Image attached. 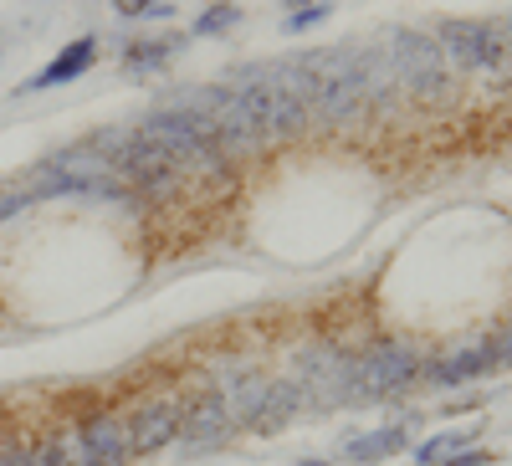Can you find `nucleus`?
Instances as JSON below:
<instances>
[{"label":"nucleus","instance_id":"nucleus-1","mask_svg":"<svg viewBox=\"0 0 512 466\" xmlns=\"http://www.w3.org/2000/svg\"><path fill=\"white\" fill-rule=\"evenodd\" d=\"M72 451H77L82 466H128V456H134V446H128V426L118 415L82 420L77 436H72Z\"/></svg>","mask_w":512,"mask_h":466},{"label":"nucleus","instance_id":"nucleus-2","mask_svg":"<svg viewBox=\"0 0 512 466\" xmlns=\"http://www.w3.org/2000/svg\"><path fill=\"white\" fill-rule=\"evenodd\" d=\"M180 420H185V410L180 405H149V410H139L134 420H128V446H134V456L144 451H159V446H169L180 436Z\"/></svg>","mask_w":512,"mask_h":466},{"label":"nucleus","instance_id":"nucleus-3","mask_svg":"<svg viewBox=\"0 0 512 466\" xmlns=\"http://www.w3.org/2000/svg\"><path fill=\"white\" fill-rule=\"evenodd\" d=\"M88 62H93V36H82V41H72V47L52 67H41L26 88H57V82H72L77 72H88Z\"/></svg>","mask_w":512,"mask_h":466},{"label":"nucleus","instance_id":"nucleus-4","mask_svg":"<svg viewBox=\"0 0 512 466\" xmlns=\"http://www.w3.org/2000/svg\"><path fill=\"white\" fill-rule=\"evenodd\" d=\"M410 374H415L410 354H400V349H379V354L364 364V385H369V390H384V385H405Z\"/></svg>","mask_w":512,"mask_h":466},{"label":"nucleus","instance_id":"nucleus-5","mask_svg":"<svg viewBox=\"0 0 512 466\" xmlns=\"http://www.w3.org/2000/svg\"><path fill=\"white\" fill-rule=\"evenodd\" d=\"M226 426V400H205L200 410H190L185 420H180V436L190 441V446H200V441H210Z\"/></svg>","mask_w":512,"mask_h":466},{"label":"nucleus","instance_id":"nucleus-6","mask_svg":"<svg viewBox=\"0 0 512 466\" xmlns=\"http://www.w3.org/2000/svg\"><path fill=\"white\" fill-rule=\"evenodd\" d=\"M31 466H82V461H77L72 441H41V446H31Z\"/></svg>","mask_w":512,"mask_h":466},{"label":"nucleus","instance_id":"nucleus-7","mask_svg":"<svg viewBox=\"0 0 512 466\" xmlns=\"http://www.w3.org/2000/svg\"><path fill=\"white\" fill-rule=\"evenodd\" d=\"M384 446H400V431H379V436H369V441H354L349 456H354V461H374V456H384Z\"/></svg>","mask_w":512,"mask_h":466},{"label":"nucleus","instance_id":"nucleus-8","mask_svg":"<svg viewBox=\"0 0 512 466\" xmlns=\"http://www.w3.org/2000/svg\"><path fill=\"white\" fill-rule=\"evenodd\" d=\"M231 21H236V11H231V6H216V11L200 21V31H216V26H231Z\"/></svg>","mask_w":512,"mask_h":466},{"label":"nucleus","instance_id":"nucleus-9","mask_svg":"<svg viewBox=\"0 0 512 466\" xmlns=\"http://www.w3.org/2000/svg\"><path fill=\"white\" fill-rule=\"evenodd\" d=\"M0 466H31V451L26 446H0Z\"/></svg>","mask_w":512,"mask_h":466},{"label":"nucleus","instance_id":"nucleus-10","mask_svg":"<svg viewBox=\"0 0 512 466\" xmlns=\"http://www.w3.org/2000/svg\"><path fill=\"white\" fill-rule=\"evenodd\" d=\"M149 6V0H118V11H128V16H134V11H144Z\"/></svg>","mask_w":512,"mask_h":466}]
</instances>
